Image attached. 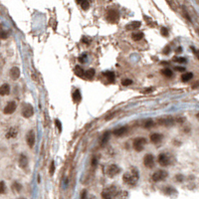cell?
Returning a JSON list of instances; mask_svg holds the SVG:
<instances>
[{"label": "cell", "instance_id": "26", "mask_svg": "<svg viewBox=\"0 0 199 199\" xmlns=\"http://www.w3.org/2000/svg\"><path fill=\"white\" fill-rule=\"evenodd\" d=\"M95 74H96V72H95V70H94V69H89V70H87V71L85 72L86 78L87 79H90V80L94 78Z\"/></svg>", "mask_w": 199, "mask_h": 199}, {"label": "cell", "instance_id": "9", "mask_svg": "<svg viewBox=\"0 0 199 199\" xmlns=\"http://www.w3.org/2000/svg\"><path fill=\"white\" fill-rule=\"evenodd\" d=\"M16 107H17V105H16L15 102H9L8 104L6 105L5 107H4V114H13L14 112H15L16 110Z\"/></svg>", "mask_w": 199, "mask_h": 199}, {"label": "cell", "instance_id": "13", "mask_svg": "<svg viewBox=\"0 0 199 199\" xmlns=\"http://www.w3.org/2000/svg\"><path fill=\"white\" fill-rule=\"evenodd\" d=\"M18 135V128L13 126V128H10V130L6 132V139H14Z\"/></svg>", "mask_w": 199, "mask_h": 199}, {"label": "cell", "instance_id": "41", "mask_svg": "<svg viewBox=\"0 0 199 199\" xmlns=\"http://www.w3.org/2000/svg\"><path fill=\"white\" fill-rule=\"evenodd\" d=\"M97 160L98 159L95 157V156H94V157L92 158V165L93 166H96V164H97Z\"/></svg>", "mask_w": 199, "mask_h": 199}, {"label": "cell", "instance_id": "42", "mask_svg": "<svg viewBox=\"0 0 199 199\" xmlns=\"http://www.w3.org/2000/svg\"><path fill=\"white\" fill-rule=\"evenodd\" d=\"M175 70H176V71L184 72V71H185V68H183V67H175Z\"/></svg>", "mask_w": 199, "mask_h": 199}, {"label": "cell", "instance_id": "24", "mask_svg": "<svg viewBox=\"0 0 199 199\" xmlns=\"http://www.w3.org/2000/svg\"><path fill=\"white\" fill-rule=\"evenodd\" d=\"M110 135H111L110 132H106L104 133V135H103V137H102V140H101V146H104L107 142V140L110 139Z\"/></svg>", "mask_w": 199, "mask_h": 199}, {"label": "cell", "instance_id": "31", "mask_svg": "<svg viewBox=\"0 0 199 199\" xmlns=\"http://www.w3.org/2000/svg\"><path fill=\"white\" fill-rule=\"evenodd\" d=\"M80 4H81V7L84 9V10H87V9L89 8V6H90V2L87 1V0H84V1H82Z\"/></svg>", "mask_w": 199, "mask_h": 199}, {"label": "cell", "instance_id": "11", "mask_svg": "<svg viewBox=\"0 0 199 199\" xmlns=\"http://www.w3.org/2000/svg\"><path fill=\"white\" fill-rule=\"evenodd\" d=\"M169 158L167 157V155L164 153H161V154H159L158 155V163L160 165H162V166H166V165H168L169 164Z\"/></svg>", "mask_w": 199, "mask_h": 199}, {"label": "cell", "instance_id": "47", "mask_svg": "<svg viewBox=\"0 0 199 199\" xmlns=\"http://www.w3.org/2000/svg\"><path fill=\"white\" fill-rule=\"evenodd\" d=\"M21 199H24V198H21Z\"/></svg>", "mask_w": 199, "mask_h": 199}, {"label": "cell", "instance_id": "22", "mask_svg": "<svg viewBox=\"0 0 199 199\" xmlns=\"http://www.w3.org/2000/svg\"><path fill=\"white\" fill-rule=\"evenodd\" d=\"M193 78V74L190 73V72H187V73H184L183 75L181 76V80L182 82H188L190 81L191 79Z\"/></svg>", "mask_w": 199, "mask_h": 199}, {"label": "cell", "instance_id": "23", "mask_svg": "<svg viewBox=\"0 0 199 199\" xmlns=\"http://www.w3.org/2000/svg\"><path fill=\"white\" fill-rule=\"evenodd\" d=\"M82 100V95L81 93H80L79 90H76L75 92L73 93V101L75 103H79L80 101Z\"/></svg>", "mask_w": 199, "mask_h": 199}, {"label": "cell", "instance_id": "35", "mask_svg": "<svg viewBox=\"0 0 199 199\" xmlns=\"http://www.w3.org/2000/svg\"><path fill=\"white\" fill-rule=\"evenodd\" d=\"M132 83V80H130V79H126V80H123V81L121 82V85L126 87V86H130Z\"/></svg>", "mask_w": 199, "mask_h": 199}, {"label": "cell", "instance_id": "6", "mask_svg": "<svg viewBox=\"0 0 199 199\" xmlns=\"http://www.w3.org/2000/svg\"><path fill=\"white\" fill-rule=\"evenodd\" d=\"M119 12L116 9H111V10L107 11V19L109 22L111 23H116L119 19Z\"/></svg>", "mask_w": 199, "mask_h": 199}, {"label": "cell", "instance_id": "25", "mask_svg": "<svg viewBox=\"0 0 199 199\" xmlns=\"http://www.w3.org/2000/svg\"><path fill=\"white\" fill-rule=\"evenodd\" d=\"M75 74H76L78 77H84L85 76V71H84L82 67L76 66L75 67Z\"/></svg>", "mask_w": 199, "mask_h": 199}, {"label": "cell", "instance_id": "32", "mask_svg": "<svg viewBox=\"0 0 199 199\" xmlns=\"http://www.w3.org/2000/svg\"><path fill=\"white\" fill-rule=\"evenodd\" d=\"M8 37V32L5 31V30L0 29V38L1 39H6Z\"/></svg>", "mask_w": 199, "mask_h": 199}, {"label": "cell", "instance_id": "8", "mask_svg": "<svg viewBox=\"0 0 199 199\" xmlns=\"http://www.w3.org/2000/svg\"><path fill=\"white\" fill-rule=\"evenodd\" d=\"M144 164L147 168H153L154 166V157L153 154H146L144 158Z\"/></svg>", "mask_w": 199, "mask_h": 199}, {"label": "cell", "instance_id": "1", "mask_svg": "<svg viewBox=\"0 0 199 199\" xmlns=\"http://www.w3.org/2000/svg\"><path fill=\"white\" fill-rule=\"evenodd\" d=\"M137 180H139V172L135 169H132V172H126L123 175V181L128 185H135Z\"/></svg>", "mask_w": 199, "mask_h": 199}, {"label": "cell", "instance_id": "2", "mask_svg": "<svg viewBox=\"0 0 199 199\" xmlns=\"http://www.w3.org/2000/svg\"><path fill=\"white\" fill-rule=\"evenodd\" d=\"M116 193H118V190H116V186H109L107 188L103 190L102 197L103 199H114Z\"/></svg>", "mask_w": 199, "mask_h": 199}, {"label": "cell", "instance_id": "4", "mask_svg": "<svg viewBox=\"0 0 199 199\" xmlns=\"http://www.w3.org/2000/svg\"><path fill=\"white\" fill-rule=\"evenodd\" d=\"M34 114V109L33 107L31 106L30 104H25L23 105V107H22V116H24V118H31L32 116Z\"/></svg>", "mask_w": 199, "mask_h": 199}, {"label": "cell", "instance_id": "29", "mask_svg": "<svg viewBox=\"0 0 199 199\" xmlns=\"http://www.w3.org/2000/svg\"><path fill=\"white\" fill-rule=\"evenodd\" d=\"M21 188H22V186H21L20 183H18V182H14V183H13L12 189L14 191H16V192H20Z\"/></svg>", "mask_w": 199, "mask_h": 199}, {"label": "cell", "instance_id": "10", "mask_svg": "<svg viewBox=\"0 0 199 199\" xmlns=\"http://www.w3.org/2000/svg\"><path fill=\"white\" fill-rule=\"evenodd\" d=\"M26 141L29 147H33L35 144V132L34 130H29L26 135Z\"/></svg>", "mask_w": 199, "mask_h": 199}, {"label": "cell", "instance_id": "37", "mask_svg": "<svg viewBox=\"0 0 199 199\" xmlns=\"http://www.w3.org/2000/svg\"><path fill=\"white\" fill-rule=\"evenodd\" d=\"M170 51H171V49H170V47H169V46H166L165 48L163 49L162 53L164 54V55H167V54H169V53H170Z\"/></svg>", "mask_w": 199, "mask_h": 199}, {"label": "cell", "instance_id": "40", "mask_svg": "<svg viewBox=\"0 0 199 199\" xmlns=\"http://www.w3.org/2000/svg\"><path fill=\"white\" fill-rule=\"evenodd\" d=\"M86 196H87V191L83 190L81 193V199H86Z\"/></svg>", "mask_w": 199, "mask_h": 199}, {"label": "cell", "instance_id": "46", "mask_svg": "<svg viewBox=\"0 0 199 199\" xmlns=\"http://www.w3.org/2000/svg\"><path fill=\"white\" fill-rule=\"evenodd\" d=\"M196 118H197V119H199V113H198L197 114H196Z\"/></svg>", "mask_w": 199, "mask_h": 199}, {"label": "cell", "instance_id": "16", "mask_svg": "<svg viewBox=\"0 0 199 199\" xmlns=\"http://www.w3.org/2000/svg\"><path fill=\"white\" fill-rule=\"evenodd\" d=\"M10 93V86L8 84H3L0 87V96H7Z\"/></svg>", "mask_w": 199, "mask_h": 199}, {"label": "cell", "instance_id": "43", "mask_svg": "<svg viewBox=\"0 0 199 199\" xmlns=\"http://www.w3.org/2000/svg\"><path fill=\"white\" fill-rule=\"evenodd\" d=\"M176 179L179 180V181H182V180H183V176L179 174V175H177V176H176Z\"/></svg>", "mask_w": 199, "mask_h": 199}, {"label": "cell", "instance_id": "44", "mask_svg": "<svg viewBox=\"0 0 199 199\" xmlns=\"http://www.w3.org/2000/svg\"><path fill=\"white\" fill-rule=\"evenodd\" d=\"M195 55H196V58H197V59L199 60V50H197V51H195Z\"/></svg>", "mask_w": 199, "mask_h": 199}, {"label": "cell", "instance_id": "3", "mask_svg": "<svg viewBox=\"0 0 199 199\" xmlns=\"http://www.w3.org/2000/svg\"><path fill=\"white\" fill-rule=\"evenodd\" d=\"M146 144V139L144 137H137L133 140V148H135V151L139 153L144 149V144Z\"/></svg>", "mask_w": 199, "mask_h": 199}, {"label": "cell", "instance_id": "30", "mask_svg": "<svg viewBox=\"0 0 199 199\" xmlns=\"http://www.w3.org/2000/svg\"><path fill=\"white\" fill-rule=\"evenodd\" d=\"M6 192V185L4 181H0V194H4Z\"/></svg>", "mask_w": 199, "mask_h": 199}, {"label": "cell", "instance_id": "36", "mask_svg": "<svg viewBox=\"0 0 199 199\" xmlns=\"http://www.w3.org/2000/svg\"><path fill=\"white\" fill-rule=\"evenodd\" d=\"M54 171H55V162H54V161H52V162H51V166H50V170H49V172H50L51 176H52V175L54 174Z\"/></svg>", "mask_w": 199, "mask_h": 199}, {"label": "cell", "instance_id": "39", "mask_svg": "<svg viewBox=\"0 0 199 199\" xmlns=\"http://www.w3.org/2000/svg\"><path fill=\"white\" fill-rule=\"evenodd\" d=\"M86 58H87L86 54H84V55H82V57H80V58H79V61H80L81 63H84V62H85V60H86Z\"/></svg>", "mask_w": 199, "mask_h": 199}, {"label": "cell", "instance_id": "19", "mask_svg": "<svg viewBox=\"0 0 199 199\" xmlns=\"http://www.w3.org/2000/svg\"><path fill=\"white\" fill-rule=\"evenodd\" d=\"M173 119L172 118H165V119H159L158 123L160 125H164V126H171L173 125Z\"/></svg>", "mask_w": 199, "mask_h": 199}, {"label": "cell", "instance_id": "14", "mask_svg": "<svg viewBox=\"0 0 199 199\" xmlns=\"http://www.w3.org/2000/svg\"><path fill=\"white\" fill-rule=\"evenodd\" d=\"M126 132H128V128L126 126H121V128H116V130H114L113 133L114 135H116V137H123V135H125Z\"/></svg>", "mask_w": 199, "mask_h": 199}, {"label": "cell", "instance_id": "7", "mask_svg": "<svg viewBox=\"0 0 199 199\" xmlns=\"http://www.w3.org/2000/svg\"><path fill=\"white\" fill-rule=\"evenodd\" d=\"M119 172H121V168H119L116 164L110 165L109 167H107V175H109L110 177L116 176V175H118Z\"/></svg>", "mask_w": 199, "mask_h": 199}, {"label": "cell", "instance_id": "5", "mask_svg": "<svg viewBox=\"0 0 199 199\" xmlns=\"http://www.w3.org/2000/svg\"><path fill=\"white\" fill-rule=\"evenodd\" d=\"M168 173L165 170H157L156 172H154L153 174V181L157 182V181H161V180H164L166 177H167Z\"/></svg>", "mask_w": 199, "mask_h": 199}, {"label": "cell", "instance_id": "34", "mask_svg": "<svg viewBox=\"0 0 199 199\" xmlns=\"http://www.w3.org/2000/svg\"><path fill=\"white\" fill-rule=\"evenodd\" d=\"M160 33H161V35H162V36L167 37V36H168V30H167V28L161 27V28H160Z\"/></svg>", "mask_w": 199, "mask_h": 199}, {"label": "cell", "instance_id": "27", "mask_svg": "<svg viewBox=\"0 0 199 199\" xmlns=\"http://www.w3.org/2000/svg\"><path fill=\"white\" fill-rule=\"evenodd\" d=\"M161 74H162L163 76L167 77V78H170V77H172L173 72L170 69H163L162 71H161Z\"/></svg>", "mask_w": 199, "mask_h": 199}, {"label": "cell", "instance_id": "33", "mask_svg": "<svg viewBox=\"0 0 199 199\" xmlns=\"http://www.w3.org/2000/svg\"><path fill=\"white\" fill-rule=\"evenodd\" d=\"M173 61H174V62H177V63H180V64H182V63H185L186 62V59H185V58L174 57V58H173Z\"/></svg>", "mask_w": 199, "mask_h": 199}, {"label": "cell", "instance_id": "28", "mask_svg": "<svg viewBox=\"0 0 199 199\" xmlns=\"http://www.w3.org/2000/svg\"><path fill=\"white\" fill-rule=\"evenodd\" d=\"M154 126V121L153 119H147V121L144 123V128H150Z\"/></svg>", "mask_w": 199, "mask_h": 199}, {"label": "cell", "instance_id": "17", "mask_svg": "<svg viewBox=\"0 0 199 199\" xmlns=\"http://www.w3.org/2000/svg\"><path fill=\"white\" fill-rule=\"evenodd\" d=\"M163 137L162 135H160V133H153V135H150V140L151 142H153V144H158V142H160L161 140H162Z\"/></svg>", "mask_w": 199, "mask_h": 199}, {"label": "cell", "instance_id": "12", "mask_svg": "<svg viewBox=\"0 0 199 199\" xmlns=\"http://www.w3.org/2000/svg\"><path fill=\"white\" fill-rule=\"evenodd\" d=\"M10 77L12 78V80L16 81L18 78L20 77V69L18 67H13L10 70Z\"/></svg>", "mask_w": 199, "mask_h": 199}, {"label": "cell", "instance_id": "21", "mask_svg": "<svg viewBox=\"0 0 199 199\" xmlns=\"http://www.w3.org/2000/svg\"><path fill=\"white\" fill-rule=\"evenodd\" d=\"M104 75L107 77V80H109V81L111 82V83H113V82H114V78H116V76H114V72H112V71H107V72H105Z\"/></svg>", "mask_w": 199, "mask_h": 199}, {"label": "cell", "instance_id": "45", "mask_svg": "<svg viewBox=\"0 0 199 199\" xmlns=\"http://www.w3.org/2000/svg\"><path fill=\"white\" fill-rule=\"evenodd\" d=\"M181 51H182L181 47H179V49H178V50H177V49H176V52H177V53H180V52H181Z\"/></svg>", "mask_w": 199, "mask_h": 199}, {"label": "cell", "instance_id": "20", "mask_svg": "<svg viewBox=\"0 0 199 199\" xmlns=\"http://www.w3.org/2000/svg\"><path fill=\"white\" fill-rule=\"evenodd\" d=\"M144 37V34L142 32H133L132 34V39L133 41H139Z\"/></svg>", "mask_w": 199, "mask_h": 199}, {"label": "cell", "instance_id": "15", "mask_svg": "<svg viewBox=\"0 0 199 199\" xmlns=\"http://www.w3.org/2000/svg\"><path fill=\"white\" fill-rule=\"evenodd\" d=\"M19 166L22 168V169H25V168H27V166H28V158L26 155H24V154H21L19 157Z\"/></svg>", "mask_w": 199, "mask_h": 199}, {"label": "cell", "instance_id": "38", "mask_svg": "<svg viewBox=\"0 0 199 199\" xmlns=\"http://www.w3.org/2000/svg\"><path fill=\"white\" fill-rule=\"evenodd\" d=\"M55 123H56V126H57V128H59V132H61V130H62V125H61V121H59V119H56Z\"/></svg>", "mask_w": 199, "mask_h": 199}, {"label": "cell", "instance_id": "18", "mask_svg": "<svg viewBox=\"0 0 199 199\" xmlns=\"http://www.w3.org/2000/svg\"><path fill=\"white\" fill-rule=\"evenodd\" d=\"M140 25H141V23L139 22V21H133L130 24H128V26L126 27V30H137V28L140 27Z\"/></svg>", "mask_w": 199, "mask_h": 199}]
</instances>
